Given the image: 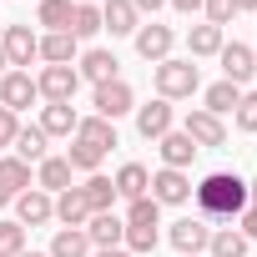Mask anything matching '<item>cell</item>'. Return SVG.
Returning a JSON list of instances; mask_svg holds the SVG:
<instances>
[{"label":"cell","instance_id":"cell-1","mask_svg":"<svg viewBox=\"0 0 257 257\" xmlns=\"http://www.w3.org/2000/svg\"><path fill=\"white\" fill-rule=\"evenodd\" d=\"M192 197H197V217H207L212 227H232L247 212V182L237 172H207L192 187Z\"/></svg>","mask_w":257,"mask_h":257},{"label":"cell","instance_id":"cell-2","mask_svg":"<svg viewBox=\"0 0 257 257\" xmlns=\"http://www.w3.org/2000/svg\"><path fill=\"white\" fill-rule=\"evenodd\" d=\"M197 91H202V71H197L192 56H187V61L167 56V61L157 66V96H162V101H182V96H197Z\"/></svg>","mask_w":257,"mask_h":257},{"label":"cell","instance_id":"cell-3","mask_svg":"<svg viewBox=\"0 0 257 257\" xmlns=\"http://www.w3.org/2000/svg\"><path fill=\"white\" fill-rule=\"evenodd\" d=\"M91 116H101V121H116V116H126V111H137V91L126 86L121 76L116 81H101L96 91H91Z\"/></svg>","mask_w":257,"mask_h":257},{"label":"cell","instance_id":"cell-4","mask_svg":"<svg viewBox=\"0 0 257 257\" xmlns=\"http://www.w3.org/2000/svg\"><path fill=\"white\" fill-rule=\"evenodd\" d=\"M36 91H41V101H46V106H61V101H76L81 76H76V66H41Z\"/></svg>","mask_w":257,"mask_h":257},{"label":"cell","instance_id":"cell-5","mask_svg":"<svg viewBox=\"0 0 257 257\" xmlns=\"http://www.w3.org/2000/svg\"><path fill=\"white\" fill-rule=\"evenodd\" d=\"M0 51H6L11 71H31V61H41V36L31 26H6V36H0Z\"/></svg>","mask_w":257,"mask_h":257},{"label":"cell","instance_id":"cell-6","mask_svg":"<svg viewBox=\"0 0 257 257\" xmlns=\"http://www.w3.org/2000/svg\"><path fill=\"white\" fill-rule=\"evenodd\" d=\"M167 242H172L182 257H202L207 242H212V222H207V217H182V222L167 227Z\"/></svg>","mask_w":257,"mask_h":257},{"label":"cell","instance_id":"cell-7","mask_svg":"<svg viewBox=\"0 0 257 257\" xmlns=\"http://www.w3.org/2000/svg\"><path fill=\"white\" fill-rule=\"evenodd\" d=\"M182 132L192 137V147H197V152H202V147H207V152L227 147V121H222V116H212V111H202V106H197V111H187Z\"/></svg>","mask_w":257,"mask_h":257},{"label":"cell","instance_id":"cell-8","mask_svg":"<svg viewBox=\"0 0 257 257\" xmlns=\"http://www.w3.org/2000/svg\"><path fill=\"white\" fill-rule=\"evenodd\" d=\"M36 101H41V91H36V76L31 71H6V76H0V106H6V111L21 116Z\"/></svg>","mask_w":257,"mask_h":257},{"label":"cell","instance_id":"cell-9","mask_svg":"<svg viewBox=\"0 0 257 257\" xmlns=\"http://www.w3.org/2000/svg\"><path fill=\"white\" fill-rule=\"evenodd\" d=\"M132 41H137V56H142V61L162 66V61L172 56V46H177V31H172V26H157V21H152V26H137V36H132Z\"/></svg>","mask_w":257,"mask_h":257},{"label":"cell","instance_id":"cell-10","mask_svg":"<svg viewBox=\"0 0 257 257\" xmlns=\"http://www.w3.org/2000/svg\"><path fill=\"white\" fill-rule=\"evenodd\" d=\"M152 202H157V207H182V202H192V177H187V172H172V167L152 172Z\"/></svg>","mask_w":257,"mask_h":257},{"label":"cell","instance_id":"cell-11","mask_svg":"<svg viewBox=\"0 0 257 257\" xmlns=\"http://www.w3.org/2000/svg\"><path fill=\"white\" fill-rule=\"evenodd\" d=\"M11 207H16V222H21V227H46V222H56V197L41 192V187L21 192Z\"/></svg>","mask_w":257,"mask_h":257},{"label":"cell","instance_id":"cell-12","mask_svg":"<svg viewBox=\"0 0 257 257\" xmlns=\"http://www.w3.org/2000/svg\"><path fill=\"white\" fill-rule=\"evenodd\" d=\"M217 61H222V81H232V86H247V81L257 76V61H252V46H242V41L222 46V51H217Z\"/></svg>","mask_w":257,"mask_h":257},{"label":"cell","instance_id":"cell-13","mask_svg":"<svg viewBox=\"0 0 257 257\" xmlns=\"http://www.w3.org/2000/svg\"><path fill=\"white\" fill-rule=\"evenodd\" d=\"M76 76H81V81H91V86H101V81H116V76H121V61H116L111 51L91 46V51L76 61Z\"/></svg>","mask_w":257,"mask_h":257},{"label":"cell","instance_id":"cell-14","mask_svg":"<svg viewBox=\"0 0 257 257\" xmlns=\"http://www.w3.org/2000/svg\"><path fill=\"white\" fill-rule=\"evenodd\" d=\"M137 132L147 137V142H162L167 132H172V101H147V106H137Z\"/></svg>","mask_w":257,"mask_h":257},{"label":"cell","instance_id":"cell-15","mask_svg":"<svg viewBox=\"0 0 257 257\" xmlns=\"http://www.w3.org/2000/svg\"><path fill=\"white\" fill-rule=\"evenodd\" d=\"M137 26H142V16H137L132 0H101V31H111V36H137Z\"/></svg>","mask_w":257,"mask_h":257},{"label":"cell","instance_id":"cell-16","mask_svg":"<svg viewBox=\"0 0 257 257\" xmlns=\"http://www.w3.org/2000/svg\"><path fill=\"white\" fill-rule=\"evenodd\" d=\"M157 152H162V167H172V172H187V167L197 162V147H192V137H187V132H177V126H172V132L157 142Z\"/></svg>","mask_w":257,"mask_h":257},{"label":"cell","instance_id":"cell-17","mask_svg":"<svg viewBox=\"0 0 257 257\" xmlns=\"http://www.w3.org/2000/svg\"><path fill=\"white\" fill-rule=\"evenodd\" d=\"M116 197H126V202H137V197H152V172L142 167V162H126L116 177Z\"/></svg>","mask_w":257,"mask_h":257},{"label":"cell","instance_id":"cell-18","mask_svg":"<svg viewBox=\"0 0 257 257\" xmlns=\"http://www.w3.org/2000/svg\"><path fill=\"white\" fill-rule=\"evenodd\" d=\"M41 132L46 137H76V126H81V116H76V106L71 101H61V106H41Z\"/></svg>","mask_w":257,"mask_h":257},{"label":"cell","instance_id":"cell-19","mask_svg":"<svg viewBox=\"0 0 257 257\" xmlns=\"http://www.w3.org/2000/svg\"><path fill=\"white\" fill-rule=\"evenodd\" d=\"M76 36L71 31H51V36H41V61L46 66H76Z\"/></svg>","mask_w":257,"mask_h":257},{"label":"cell","instance_id":"cell-20","mask_svg":"<svg viewBox=\"0 0 257 257\" xmlns=\"http://www.w3.org/2000/svg\"><path fill=\"white\" fill-rule=\"evenodd\" d=\"M36 187L51 192V197H61L66 187H76V182H71V162H66V157H46V162L36 167Z\"/></svg>","mask_w":257,"mask_h":257},{"label":"cell","instance_id":"cell-21","mask_svg":"<svg viewBox=\"0 0 257 257\" xmlns=\"http://www.w3.org/2000/svg\"><path fill=\"white\" fill-rule=\"evenodd\" d=\"M86 237H91V247H121L126 222H121L116 212H96V217L86 222Z\"/></svg>","mask_w":257,"mask_h":257},{"label":"cell","instance_id":"cell-22","mask_svg":"<svg viewBox=\"0 0 257 257\" xmlns=\"http://www.w3.org/2000/svg\"><path fill=\"white\" fill-rule=\"evenodd\" d=\"M81 197H86L91 217H96V212H116V182H111V177H101V172H91V177H86Z\"/></svg>","mask_w":257,"mask_h":257},{"label":"cell","instance_id":"cell-23","mask_svg":"<svg viewBox=\"0 0 257 257\" xmlns=\"http://www.w3.org/2000/svg\"><path fill=\"white\" fill-rule=\"evenodd\" d=\"M56 222H61V227H86V222H91V207H86L81 187H66V192L56 197Z\"/></svg>","mask_w":257,"mask_h":257},{"label":"cell","instance_id":"cell-24","mask_svg":"<svg viewBox=\"0 0 257 257\" xmlns=\"http://www.w3.org/2000/svg\"><path fill=\"white\" fill-rule=\"evenodd\" d=\"M46 252L51 257H91V237H86V227H56Z\"/></svg>","mask_w":257,"mask_h":257},{"label":"cell","instance_id":"cell-25","mask_svg":"<svg viewBox=\"0 0 257 257\" xmlns=\"http://www.w3.org/2000/svg\"><path fill=\"white\" fill-rule=\"evenodd\" d=\"M76 142H86V147H96V152H111V147H116V121L81 116V126H76Z\"/></svg>","mask_w":257,"mask_h":257},{"label":"cell","instance_id":"cell-26","mask_svg":"<svg viewBox=\"0 0 257 257\" xmlns=\"http://www.w3.org/2000/svg\"><path fill=\"white\" fill-rule=\"evenodd\" d=\"M237 101H242V86H232V81H212V86L202 91V111H212V116L237 111Z\"/></svg>","mask_w":257,"mask_h":257},{"label":"cell","instance_id":"cell-27","mask_svg":"<svg viewBox=\"0 0 257 257\" xmlns=\"http://www.w3.org/2000/svg\"><path fill=\"white\" fill-rule=\"evenodd\" d=\"M71 16H76V0H41L36 6V26H46V36L71 31Z\"/></svg>","mask_w":257,"mask_h":257},{"label":"cell","instance_id":"cell-28","mask_svg":"<svg viewBox=\"0 0 257 257\" xmlns=\"http://www.w3.org/2000/svg\"><path fill=\"white\" fill-rule=\"evenodd\" d=\"M222 46H227V41H222V31H217V26H207V21L187 31V51H192V61H207V56H217Z\"/></svg>","mask_w":257,"mask_h":257},{"label":"cell","instance_id":"cell-29","mask_svg":"<svg viewBox=\"0 0 257 257\" xmlns=\"http://www.w3.org/2000/svg\"><path fill=\"white\" fill-rule=\"evenodd\" d=\"M46 142H51V137L41 132V126H21V132H16V157H21L26 167H31V162L41 167V162H46Z\"/></svg>","mask_w":257,"mask_h":257},{"label":"cell","instance_id":"cell-30","mask_svg":"<svg viewBox=\"0 0 257 257\" xmlns=\"http://www.w3.org/2000/svg\"><path fill=\"white\" fill-rule=\"evenodd\" d=\"M247 237L237 232V227H212V242H207V252L212 257H247Z\"/></svg>","mask_w":257,"mask_h":257},{"label":"cell","instance_id":"cell-31","mask_svg":"<svg viewBox=\"0 0 257 257\" xmlns=\"http://www.w3.org/2000/svg\"><path fill=\"white\" fill-rule=\"evenodd\" d=\"M0 187H6L11 197L31 192V167H26L21 157H0Z\"/></svg>","mask_w":257,"mask_h":257},{"label":"cell","instance_id":"cell-32","mask_svg":"<svg viewBox=\"0 0 257 257\" xmlns=\"http://www.w3.org/2000/svg\"><path fill=\"white\" fill-rule=\"evenodd\" d=\"M126 227H162V207L152 197H137V202H126Z\"/></svg>","mask_w":257,"mask_h":257},{"label":"cell","instance_id":"cell-33","mask_svg":"<svg viewBox=\"0 0 257 257\" xmlns=\"http://www.w3.org/2000/svg\"><path fill=\"white\" fill-rule=\"evenodd\" d=\"M157 242H162V232H157V227H126V237H121V247L132 252V257L157 252Z\"/></svg>","mask_w":257,"mask_h":257},{"label":"cell","instance_id":"cell-34","mask_svg":"<svg viewBox=\"0 0 257 257\" xmlns=\"http://www.w3.org/2000/svg\"><path fill=\"white\" fill-rule=\"evenodd\" d=\"M71 36H76V41L101 36V6H76V16H71Z\"/></svg>","mask_w":257,"mask_h":257},{"label":"cell","instance_id":"cell-35","mask_svg":"<svg viewBox=\"0 0 257 257\" xmlns=\"http://www.w3.org/2000/svg\"><path fill=\"white\" fill-rule=\"evenodd\" d=\"M66 162H71V172H96V167L106 162V152H96V147H86V142H76V137H71Z\"/></svg>","mask_w":257,"mask_h":257},{"label":"cell","instance_id":"cell-36","mask_svg":"<svg viewBox=\"0 0 257 257\" xmlns=\"http://www.w3.org/2000/svg\"><path fill=\"white\" fill-rule=\"evenodd\" d=\"M26 252V227L11 217V222H0V257H21Z\"/></svg>","mask_w":257,"mask_h":257},{"label":"cell","instance_id":"cell-37","mask_svg":"<svg viewBox=\"0 0 257 257\" xmlns=\"http://www.w3.org/2000/svg\"><path fill=\"white\" fill-rule=\"evenodd\" d=\"M202 11H207V26H217V31H227V26H232V16H237L232 0H202Z\"/></svg>","mask_w":257,"mask_h":257},{"label":"cell","instance_id":"cell-38","mask_svg":"<svg viewBox=\"0 0 257 257\" xmlns=\"http://www.w3.org/2000/svg\"><path fill=\"white\" fill-rule=\"evenodd\" d=\"M232 116H237V132H257V91H242Z\"/></svg>","mask_w":257,"mask_h":257},{"label":"cell","instance_id":"cell-39","mask_svg":"<svg viewBox=\"0 0 257 257\" xmlns=\"http://www.w3.org/2000/svg\"><path fill=\"white\" fill-rule=\"evenodd\" d=\"M16 132H21V116L0 106V147H16Z\"/></svg>","mask_w":257,"mask_h":257},{"label":"cell","instance_id":"cell-40","mask_svg":"<svg viewBox=\"0 0 257 257\" xmlns=\"http://www.w3.org/2000/svg\"><path fill=\"white\" fill-rule=\"evenodd\" d=\"M237 232H242L247 242H257V207H247V212L237 217Z\"/></svg>","mask_w":257,"mask_h":257},{"label":"cell","instance_id":"cell-41","mask_svg":"<svg viewBox=\"0 0 257 257\" xmlns=\"http://www.w3.org/2000/svg\"><path fill=\"white\" fill-rule=\"evenodd\" d=\"M132 6H137V16H157V11L167 6V0H132Z\"/></svg>","mask_w":257,"mask_h":257},{"label":"cell","instance_id":"cell-42","mask_svg":"<svg viewBox=\"0 0 257 257\" xmlns=\"http://www.w3.org/2000/svg\"><path fill=\"white\" fill-rule=\"evenodd\" d=\"M167 6L182 11V16H197V11H202V0H167Z\"/></svg>","mask_w":257,"mask_h":257},{"label":"cell","instance_id":"cell-43","mask_svg":"<svg viewBox=\"0 0 257 257\" xmlns=\"http://www.w3.org/2000/svg\"><path fill=\"white\" fill-rule=\"evenodd\" d=\"M91 257H132L126 247H91Z\"/></svg>","mask_w":257,"mask_h":257},{"label":"cell","instance_id":"cell-44","mask_svg":"<svg viewBox=\"0 0 257 257\" xmlns=\"http://www.w3.org/2000/svg\"><path fill=\"white\" fill-rule=\"evenodd\" d=\"M247 207H257V177L247 182Z\"/></svg>","mask_w":257,"mask_h":257},{"label":"cell","instance_id":"cell-45","mask_svg":"<svg viewBox=\"0 0 257 257\" xmlns=\"http://www.w3.org/2000/svg\"><path fill=\"white\" fill-rule=\"evenodd\" d=\"M232 6H237V11H252V16H257V0H232Z\"/></svg>","mask_w":257,"mask_h":257},{"label":"cell","instance_id":"cell-46","mask_svg":"<svg viewBox=\"0 0 257 257\" xmlns=\"http://www.w3.org/2000/svg\"><path fill=\"white\" fill-rule=\"evenodd\" d=\"M11 202H16V197H11V192H6V187H0V212H6V207H11Z\"/></svg>","mask_w":257,"mask_h":257},{"label":"cell","instance_id":"cell-47","mask_svg":"<svg viewBox=\"0 0 257 257\" xmlns=\"http://www.w3.org/2000/svg\"><path fill=\"white\" fill-rule=\"evenodd\" d=\"M6 71H11V61H6V51H0V76H6Z\"/></svg>","mask_w":257,"mask_h":257},{"label":"cell","instance_id":"cell-48","mask_svg":"<svg viewBox=\"0 0 257 257\" xmlns=\"http://www.w3.org/2000/svg\"><path fill=\"white\" fill-rule=\"evenodd\" d=\"M21 257H51V252H31V247H26V252H21Z\"/></svg>","mask_w":257,"mask_h":257},{"label":"cell","instance_id":"cell-49","mask_svg":"<svg viewBox=\"0 0 257 257\" xmlns=\"http://www.w3.org/2000/svg\"><path fill=\"white\" fill-rule=\"evenodd\" d=\"M76 6H101V0H76Z\"/></svg>","mask_w":257,"mask_h":257},{"label":"cell","instance_id":"cell-50","mask_svg":"<svg viewBox=\"0 0 257 257\" xmlns=\"http://www.w3.org/2000/svg\"><path fill=\"white\" fill-rule=\"evenodd\" d=\"M252 61H257V46H252Z\"/></svg>","mask_w":257,"mask_h":257}]
</instances>
